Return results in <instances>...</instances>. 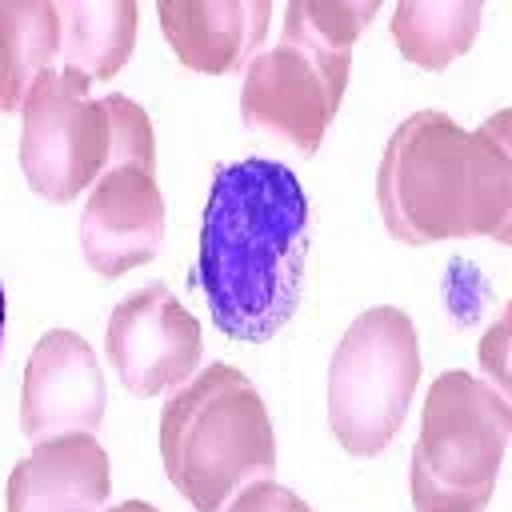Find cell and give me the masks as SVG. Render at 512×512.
<instances>
[{"instance_id": "6da1fadb", "label": "cell", "mask_w": 512, "mask_h": 512, "mask_svg": "<svg viewBox=\"0 0 512 512\" xmlns=\"http://www.w3.org/2000/svg\"><path fill=\"white\" fill-rule=\"evenodd\" d=\"M308 200L280 160H232L212 172L196 284L212 324L240 344L272 340L300 308Z\"/></svg>"}, {"instance_id": "7a4b0ae2", "label": "cell", "mask_w": 512, "mask_h": 512, "mask_svg": "<svg viewBox=\"0 0 512 512\" xmlns=\"http://www.w3.org/2000/svg\"><path fill=\"white\" fill-rule=\"evenodd\" d=\"M376 208L392 240H512V112L500 108L468 132L448 112L404 116L376 168Z\"/></svg>"}, {"instance_id": "3957f363", "label": "cell", "mask_w": 512, "mask_h": 512, "mask_svg": "<svg viewBox=\"0 0 512 512\" xmlns=\"http://www.w3.org/2000/svg\"><path fill=\"white\" fill-rule=\"evenodd\" d=\"M160 460L196 512H220L244 484L272 480L276 436L256 384L232 364L184 380L160 412Z\"/></svg>"}, {"instance_id": "277c9868", "label": "cell", "mask_w": 512, "mask_h": 512, "mask_svg": "<svg viewBox=\"0 0 512 512\" xmlns=\"http://www.w3.org/2000/svg\"><path fill=\"white\" fill-rule=\"evenodd\" d=\"M512 436V404L480 376L452 368L428 384L408 460L416 512H484Z\"/></svg>"}, {"instance_id": "5b68a950", "label": "cell", "mask_w": 512, "mask_h": 512, "mask_svg": "<svg viewBox=\"0 0 512 512\" xmlns=\"http://www.w3.org/2000/svg\"><path fill=\"white\" fill-rule=\"evenodd\" d=\"M420 336L404 308L360 312L328 364V428L356 460L380 456L400 432L420 384Z\"/></svg>"}, {"instance_id": "8992f818", "label": "cell", "mask_w": 512, "mask_h": 512, "mask_svg": "<svg viewBox=\"0 0 512 512\" xmlns=\"http://www.w3.org/2000/svg\"><path fill=\"white\" fill-rule=\"evenodd\" d=\"M112 124L104 96L76 72L48 68L20 108V172L36 196L68 204L108 172Z\"/></svg>"}, {"instance_id": "52a82bcc", "label": "cell", "mask_w": 512, "mask_h": 512, "mask_svg": "<svg viewBox=\"0 0 512 512\" xmlns=\"http://www.w3.org/2000/svg\"><path fill=\"white\" fill-rule=\"evenodd\" d=\"M352 56H324L296 44L260 48L244 64L240 120L300 152H316L348 88Z\"/></svg>"}, {"instance_id": "ba28073f", "label": "cell", "mask_w": 512, "mask_h": 512, "mask_svg": "<svg viewBox=\"0 0 512 512\" xmlns=\"http://www.w3.org/2000/svg\"><path fill=\"white\" fill-rule=\"evenodd\" d=\"M200 352V320L160 280L124 296L104 328V356L120 384L140 400L176 392L184 380H192Z\"/></svg>"}, {"instance_id": "9c48e42d", "label": "cell", "mask_w": 512, "mask_h": 512, "mask_svg": "<svg viewBox=\"0 0 512 512\" xmlns=\"http://www.w3.org/2000/svg\"><path fill=\"white\" fill-rule=\"evenodd\" d=\"M104 408H108V384L96 348L72 328H48L24 364L20 432L32 444L64 432L100 436Z\"/></svg>"}, {"instance_id": "30bf717a", "label": "cell", "mask_w": 512, "mask_h": 512, "mask_svg": "<svg viewBox=\"0 0 512 512\" xmlns=\"http://www.w3.org/2000/svg\"><path fill=\"white\" fill-rule=\"evenodd\" d=\"M164 192L140 168H108L84 196L80 248L96 276L116 280L148 264L164 244Z\"/></svg>"}, {"instance_id": "8fae6325", "label": "cell", "mask_w": 512, "mask_h": 512, "mask_svg": "<svg viewBox=\"0 0 512 512\" xmlns=\"http://www.w3.org/2000/svg\"><path fill=\"white\" fill-rule=\"evenodd\" d=\"M112 468L100 436L64 432L36 440L8 472V512H100Z\"/></svg>"}, {"instance_id": "7c38bea8", "label": "cell", "mask_w": 512, "mask_h": 512, "mask_svg": "<svg viewBox=\"0 0 512 512\" xmlns=\"http://www.w3.org/2000/svg\"><path fill=\"white\" fill-rule=\"evenodd\" d=\"M156 20L164 28L176 60L204 76L244 72V64L260 52L272 20L268 0H164L156 4Z\"/></svg>"}, {"instance_id": "4fadbf2b", "label": "cell", "mask_w": 512, "mask_h": 512, "mask_svg": "<svg viewBox=\"0 0 512 512\" xmlns=\"http://www.w3.org/2000/svg\"><path fill=\"white\" fill-rule=\"evenodd\" d=\"M56 16H60L56 68L76 72L88 84H100L128 64L140 28L136 0H64L56 4Z\"/></svg>"}, {"instance_id": "5bb4252c", "label": "cell", "mask_w": 512, "mask_h": 512, "mask_svg": "<svg viewBox=\"0 0 512 512\" xmlns=\"http://www.w3.org/2000/svg\"><path fill=\"white\" fill-rule=\"evenodd\" d=\"M60 16L52 0H0V116L20 112L32 84L56 68Z\"/></svg>"}, {"instance_id": "9a60e30c", "label": "cell", "mask_w": 512, "mask_h": 512, "mask_svg": "<svg viewBox=\"0 0 512 512\" xmlns=\"http://www.w3.org/2000/svg\"><path fill=\"white\" fill-rule=\"evenodd\" d=\"M484 24V0H400L392 40L400 56L424 72H444L460 60Z\"/></svg>"}, {"instance_id": "2e32d148", "label": "cell", "mask_w": 512, "mask_h": 512, "mask_svg": "<svg viewBox=\"0 0 512 512\" xmlns=\"http://www.w3.org/2000/svg\"><path fill=\"white\" fill-rule=\"evenodd\" d=\"M380 12L376 0H292L284 8V44L324 52V56H352V44Z\"/></svg>"}, {"instance_id": "e0dca14e", "label": "cell", "mask_w": 512, "mask_h": 512, "mask_svg": "<svg viewBox=\"0 0 512 512\" xmlns=\"http://www.w3.org/2000/svg\"><path fill=\"white\" fill-rule=\"evenodd\" d=\"M104 108H108V124H112L108 168H140V172L156 176V136H152L148 112L120 92L104 96Z\"/></svg>"}, {"instance_id": "ac0fdd59", "label": "cell", "mask_w": 512, "mask_h": 512, "mask_svg": "<svg viewBox=\"0 0 512 512\" xmlns=\"http://www.w3.org/2000/svg\"><path fill=\"white\" fill-rule=\"evenodd\" d=\"M220 512H312V508L292 488L276 480H256V484H244Z\"/></svg>"}, {"instance_id": "d6986e66", "label": "cell", "mask_w": 512, "mask_h": 512, "mask_svg": "<svg viewBox=\"0 0 512 512\" xmlns=\"http://www.w3.org/2000/svg\"><path fill=\"white\" fill-rule=\"evenodd\" d=\"M476 356H480V372L488 376L484 384H492L496 392L508 396V312H500L492 320V328L480 336Z\"/></svg>"}, {"instance_id": "ffe728a7", "label": "cell", "mask_w": 512, "mask_h": 512, "mask_svg": "<svg viewBox=\"0 0 512 512\" xmlns=\"http://www.w3.org/2000/svg\"><path fill=\"white\" fill-rule=\"evenodd\" d=\"M108 512H160V508H152L148 500H120V504H112Z\"/></svg>"}, {"instance_id": "44dd1931", "label": "cell", "mask_w": 512, "mask_h": 512, "mask_svg": "<svg viewBox=\"0 0 512 512\" xmlns=\"http://www.w3.org/2000/svg\"><path fill=\"white\" fill-rule=\"evenodd\" d=\"M0 352H4V280H0Z\"/></svg>"}]
</instances>
